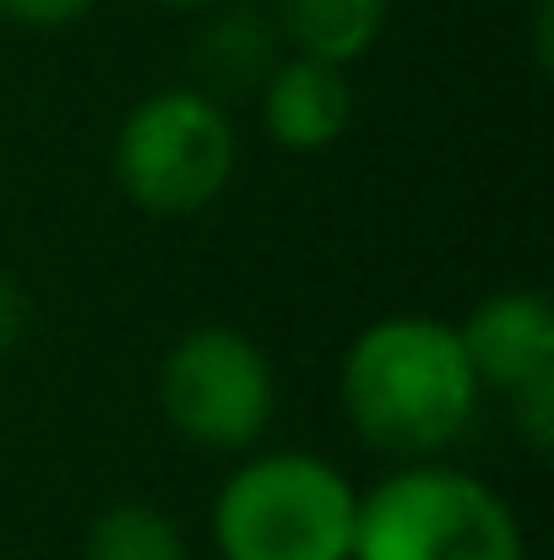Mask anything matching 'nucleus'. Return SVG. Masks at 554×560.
<instances>
[{
	"instance_id": "f257e3e1",
	"label": "nucleus",
	"mask_w": 554,
	"mask_h": 560,
	"mask_svg": "<svg viewBox=\"0 0 554 560\" xmlns=\"http://www.w3.org/2000/svg\"><path fill=\"white\" fill-rule=\"evenodd\" d=\"M343 408L369 446L391 457L451 446L479 408V375L457 327L435 316H386L365 327L343 354Z\"/></svg>"
},
{
	"instance_id": "f03ea898",
	"label": "nucleus",
	"mask_w": 554,
	"mask_h": 560,
	"mask_svg": "<svg viewBox=\"0 0 554 560\" xmlns=\"http://www.w3.org/2000/svg\"><path fill=\"white\" fill-rule=\"evenodd\" d=\"M359 495L316 452H272L217 495L223 560H354Z\"/></svg>"
},
{
	"instance_id": "7ed1b4c3",
	"label": "nucleus",
	"mask_w": 554,
	"mask_h": 560,
	"mask_svg": "<svg viewBox=\"0 0 554 560\" xmlns=\"http://www.w3.org/2000/svg\"><path fill=\"white\" fill-rule=\"evenodd\" d=\"M354 560H528L511 506L457 468H402L354 517Z\"/></svg>"
},
{
	"instance_id": "20e7f679",
	"label": "nucleus",
	"mask_w": 554,
	"mask_h": 560,
	"mask_svg": "<svg viewBox=\"0 0 554 560\" xmlns=\"http://www.w3.org/2000/svg\"><path fill=\"white\" fill-rule=\"evenodd\" d=\"M234 175V126L207 93H153L115 137V180L153 218H190Z\"/></svg>"
},
{
	"instance_id": "39448f33",
	"label": "nucleus",
	"mask_w": 554,
	"mask_h": 560,
	"mask_svg": "<svg viewBox=\"0 0 554 560\" xmlns=\"http://www.w3.org/2000/svg\"><path fill=\"white\" fill-rule=\"evenodd\" d=\"M158 402L185 441L207 452H245L272 424V365L234 327H196L169 349Z\"/></svg>"
},
{
	"instance_id": "423d86ee",
	"label": "nucleus",
	"mask_w": 554,
	"mask_h": 560,
	"mask_svg": "<svg viewBox=\"0 0 554 560\" xmlns=\"http://www.w3.org/2000/svg\"><path fill=\"white\" fill-rule=\"evenodd\" d=\"M462 354L479 375V386L517 392L539 375H554V311L544 294L517 289V294H490L468 327H457Z\"/></svg>"
},
{
	"instance_id": "0eeeda50",
	"label": "nucleus",
	"mask_w": 554,
	"mask_h": 560,
	"mask_svg": "<svg viewBox=\"0 0 554 560\" xmlns=\"http://www.w3.org/2000/svg\"><path fill=\"white\" fill-rule=\"evenodd\" d=\"M261 120H267V137L288 153L332 148L354 120V93H349L343 66L316 60V55L278 60L272 77L261 82Z\"/></svg>"
},
{
	"instance_id": "6e6552de",
	"label": "nucleus",
	"mask_w": 554,
	"mask_h": 560,
	"mask_svg": "<svg viewBox=\"0 0 554 560\" xmlns=\"http://www.w3.org/2000/svg\"><path fill=\"white\" fill-rule=\"evenodd\" d=\"M190 66L196 77L212 88V93H250L272 77L278 66V27L267 22V11L256 5H234L223 11L190 49Z\"/></svg>"
},
{
	"instance_id": "1a4fd4ad",
	"label": "nucleus",
	"mask_w": 554,
	"mask_h": 560,
	"mask_svg": "<svg viewBox=\"0 0 554 560\" xmlns=\"http://www.w3.org/2000/svg\"><path fill=\"white\" fill-rule=\"evenodd\" d=\"M386 5L391 0H278V16L305 55L349 66L380 38Z\"/></svg>"
},
{
	"instance_id": "9d476101",
	"label": "nucleus",
	"mask_w": 554,
	"mask_h": 560,
	"mask_svg": "<svg viewBox=\"0 0 554 560\" xmlns=\"http://www.w3.org/2000/svg\"><path fill=\"white\" fill-rule=\"evenodd\" d=\"M87 560H185V539L158 506L120 501L87 528Z\"/></svg>"
},
{
	"instance_id": "9b49d317",
	"label": "nucleus",
	"mask_w": 554,
	"mask_h": 560,
	"mask_svg": "<svg viewBox=\"0 0 554 560\" xmlns=\"http://www.w3.org/2000/svg\"><path fill=\"white\" fill-rule=\"evenodd\" d=\"M511 397H517V413H522V435L539 452H550L554 446V375H539V381L517 386Z\"/></svg>"
},
{
	"instance_id": "f8f14e48",
	"label": "nucleus",
	"mask_w": 554,
	"mask_h": 560,
	"mask_svg": "<svg viewBox=\"0 0 554 560\" xmlns=\"http://www.w3.org/2000/svg\"><path fill=\"white\" fill-rule=\"evenodd\" d=\"M93 11V0H0V16L22 27H71Z\"/></svg>"
},
{
	"instance_id": "ddd939ff",
	"label": "nucleus",
	"mask_w": 554,
	"mask_h": 560,
	"mask_svg": "<svg viewBox=\"0 0 554 560\" xmlns=\"http://www.w3.org/2000/svg\"><path fill=\"white\" fill-rule=\"evenodd\" d=\"M27 327H33V300H27V289L0 267V354H11V349L27 338Z\"/></svg>"
},
{
	"instance_id": "4468645a",
	"label": "nucleus",
	"mask_w": 554,
	"mask_h": 560,
	"mask_svg": "<svg viewBox=\"0 0 554 560\" xmlns=\"http://www.w3.org/2000/svg\"><path fill=\"white\" fill-rule=\"evenodd\" d=\"M158 5H175V11H196V5H212V0H158Z\"/></svg>"
}]
</instances>
